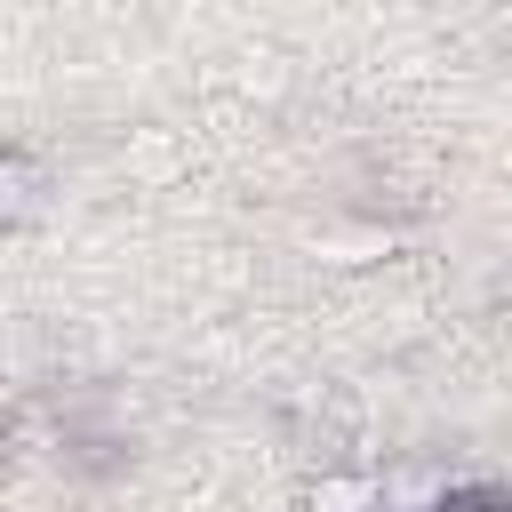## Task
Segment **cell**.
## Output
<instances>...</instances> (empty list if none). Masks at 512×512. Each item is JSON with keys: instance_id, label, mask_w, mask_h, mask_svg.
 <instances>
[{"instance_id": "cell-2", "label": "cell", "mask_w": 512, "mask_h": 512, "mask_svg": "<svg viewBox=\"0 0 512 512\" xmlns=\"http://www.w3.org/2000/svg\"><path fill=\"white\" fill-rule=\"evenodd\" d=\"M432 512H472V504H432Z\"/></svg>"}, {"instance_id": "cell-1", "label": "cell", "mask_w": 512, "mask_h": 512, "mask_svg": "<svg viewBox=\"0 0 512 512\" xmlns=\"http://www.w3.org/2000/svg\"><path fill=\"white\" fill-rule=\"evenodd\" d=\"M368 504H376V488L360 472H328V480L304 488V512H368Z\"/></svg>"}]
</instances>
